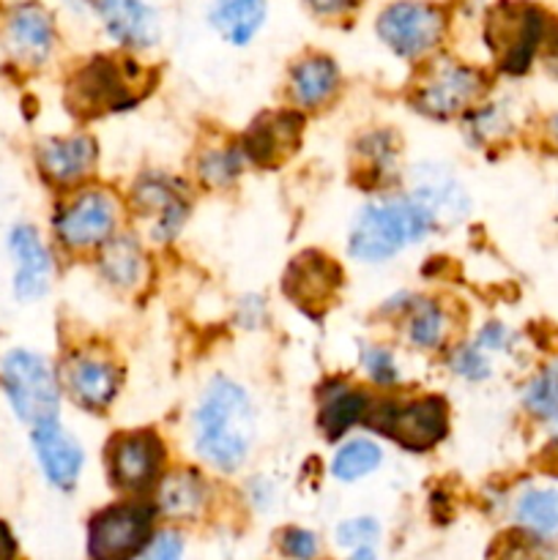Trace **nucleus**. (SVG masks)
<instances>
[{
	"label": "nucleus",
	"instance_id": "nucleus-24",
	"mask_svg": "<svg viewBox=\"0 0 558 560\" xmlns=\"http://www.w3.org/2000/svg\"><path fill=\"white\" fill-rule=\"evenodd\" d=\"M367 410H370V399L364 394L353 392V388H337V392H326L323 397L317 424L328 441H339L350 427L367 419Z\"/></svg>",
	"mask_w": 558,
	"mask_h": 560
},
{
	"label": "nucleus",
	"instance_id": "nucleus-10",
	"mask_svg": "<svg viewBox=\"0 0 558 560\" xmlns=\"http://www.w3.org/2000/svg\"><path fill=\"white\" fill-rule=\"evenodd\" d=\"M164 463V446L156 432H129L109 441L107 474L124 492H146Z\"/></svg>",
	"mask_w": 558,
	"mask_h": 560
},
{
	"label": "nucleus",
	"instance_id": "nucleus-8",
	"mask_svg": "<svg viewBox=\"0 0 558 560\" xmlns=\"http://www.w3.org/2000/svg\"><path fill=\"white\" fill-rule=\"evenodd\" d=\"M481 91H485V80L479 71L441 60L427 71V77L416 88L414 107L430 118L446 120L474 104Z\"/></svg>",
	"mask_w": 558,
	"mask_h": 560
},
{
	"label": "nucleus",
	"instance_id": "nucleus-11",
	"mask_svg": "<svg viewBox=\"0 0 558 560\" xmlns=\"http://www.w3.org/2000/svg\"><path fill=\"white\" fill-rule=\"evenodd\" d=\"M284 295L306 315H321L342 284V271L332 257L304 252L284 271Z\"/></svg>",
	"mask_w": 558,
	"mask_h": 560
},
{
	"label": "nucleus",
	"instance_id": "nucleus-43",
	"mask_svg": "<svg viewBox=\"0 0 558 560\" xmlns=\"http://www.w3.org/2000/svg\"><path fill=\"white\" fill-rule=\"evenodd\" d=\"M553 71H556V77H558V52H556V58H553Z\"/></svg>",
	"mask_w": 558,
	"mask_h": 560
},
{
	"label": "nucleus",
	"instance_id": "nucleus-13",
	"mask_svg": "<svg viewBox=\"0 0 558 560\" xmlns=\"http://www.w3.org/2000/svg\"><path fill=\"white\" fill-rule=\"evenodd\" d=\"M304 131V118L299 113H263L241 142V153L260 167H279L293 156Z\"/></svg>",
	"mask_w": 558,
	"mask_h": 560
},
{
	"label": "nucleus",
	"instance_id": "nucleus-25",
	"mask_svg": "<svg viewBox=\"0 0 558 560\" xmlns=\"http://www.w3.org/2000/svg\"><path fill=\"white\" fill-rule=\"evenodd\" d=\"M206 501V485L195 470H175L159 487V509L167 517H191Z\"/></svg>",
	"mask_w": 558,
	"mask_h": 560
},
{
	"label": "nucleus",
	"instance_id": "nucleus-22",
	"mask_svg": "<svg viewBox=\"0 0 558 560\" xmlns=\"http://www.w3.org/2000/svg\"><path fill=\"white\" fill-rule=\"evenodd\" d=\"M9 42L27 63H42L53 47V22L38 5H25L9 25Z\"/></svg>",
	"mask_w": 558,
	"mask_h": 560
},
{
	"label": "nucleus",
	"instance_id": "nucleus-18",
	"mask_svg": "<svg viewBox=\"0 0 558 560\" xmlns=\"http://www.w3.org/2000/svg\"><path fill=\"white\" fill-rule=\"evenodd\" d=\"M98 14L109 36L126 47H151L159 38V22L142 0H98Z\"/></svg>",
	"mask_w": 558,
	"mask_h": 560
},
{
	"label": "nucleus",
	"instance_id": "nucleus-1",
	"mask_svg": "<svg viewBox=\"0 0 558 560\" xmlns=\"http://www.w3.org/2000/svg\"><path fill=\"white\" fill-rule=\"evenodd\" d=\"M197 452L213 468L233 474L244 465L255 435V416L249 397L228 377H217L208 386L195 416Z\"/></svg>",
	"mask_w": 558,
	"mask_h": 560
},
{
	"label": "nucleus",
	"instance_id": "nucleus-39",
	"mask_svg": "<svg viewBox=\"0 0 558 560\" xmlns=\"http://www.w3.org/2000/svg\"><path fill=\"white\" fill-rule=\"evenodd\" d=\"M306 3H310V9L315 11V14L334 16V14H345V11H350L359 0H306Z\"/></svg>",
	"mask_w": 558,
	"mask_h": 560
},
{
	"label": "nucleus",
	"instance_id": "nucleus-36",
	"mask_svg": "<svg viewBox=\"0 0 558 560\" xmlns=\"http://www.w3.org/2000/svg\"><path fill=\"white\" fill-rule=\"evenodd\" d=\"M498 560H550V558H547V552L542 550L536 541L525 539V536H520V539L514 536V539H509V545L503 547Z\"/></svg>",
	"mask_w": 558,
	"mask_h": 560
},
{
	"label": "nucleus",
	"instance_id": "nucleus-15",
	"mask_svg": "<svg viewBox=\"0 0 558 560\" xmlns=\"http://www.w3.org/2000/svg\"><path fill=\"white\" fill-rule=\"evenodd\" d=\"M66 388L85 410H104L120 388V370L98 355H77L66 366Z\"/></svg>",
	"mask_w": 558,
	"mask_h": 560
},
{
	"label": "nucleus",
	"instance_id": "nucleus-35",
	"mask_svg": "<svg viewBox=\"0 0 558 560\" xmlns=\"http://www.w3.org/2000/svg\"><path fill=\"white\" fill-rule=\"evenodd\" d=\"M282 550L284 556H290L293 560H312L317 552V541L310 530L288 528L282 534Z\"/></svg>",
	"mask_w": 558,
	"mask_h": 560
},
{
	"label": "nucleus",
	"instance_id": "nucleus-31",
	"mask_svg": "<svg viewBox=\"0 0 558 560\" xmlns=\"http://www.w3.org/2000/svg\"><path fill=\"white\" fill-rule=\"evenodd\" d=\"M241 151H211L200 162V175L213 186L230 184L241 170Z\"/></svg>",
	"mask_w": 558,
	"mask_h": 560
},
{
	"label": "nucleus",
	"instance_id": "nucleus-26",
	"mask_svg": "<svg viewBox=\"0 0 558 560\" xmlns=\"http://www.w3.org/2000/svg\"><path fill=\"white\" fill-rule=\"evenodd\" d=\"M102 273L115 288H131L142 273V252L131 235H118L102 249Z\"/></svg>",
	"mask_w": 558,
	"mask_h": 560
},
{
	"label": "nucleus",
	"instance_id": "nucleus-16",
	"mask_svg": "<svg viewBox=\"0 0 558 560\" xmlns=\"http://www.w3.org/2000/svg\"><path fill=\"white\" fill-rule=\"evenodd\" d=\"M33 448H36L49 485L60 487V490H71L77 485V476L82 470V448L77 446L74 438L60 430L58 421L33 427Z\"/></svg>",
	"mask_w": 558,
	"mask_h": 560
},
{
	"label": "nucleus",
	"instance_id": "nucleus-42",
	"mask_svg": "<svg viewBox=\"0 0 558 560\" xmlns=\"http://www.w3.org/2000/svg\"><path fill=\"white\" fill-rule=\"evenodd\" d=\"M350 560H375V556H372V550H367V547H361V550L356 552V556L350 558Z\"/></svg>",
	"mask_w": 558,
	"mask_h": 560
},
{
	"label": "nucleus",
	"instance_id": "nucleus-30",
	"mask_svg": "<svg viewBox=\"0 0 558 560\" xmlns=\"http://www.w3.org/2000/svg\"><path fill=\"white\" fill-rule=\"evenodd\" d=\"M443 331H446V320H443V312L438 310L432 301H419L410 315V326H408V337L410 342L419 345V348L432 350L441 345Z\"/></svg>",
	"mask_w": 558,
	"mask_h": 560
},
{
	"label": "nucleus",
	"instance_id": "nucleus-17",
	"mask_svg": "<svg viewBox=\"0 0 558 560\" xmlns=\"http://www.w3.org/2000/svg\"><path fill=\"white\" fill-rule=\"evenodd\" d=\"M9 244L16 257V279H14L16 299L33 301L38 299V295L47 293L53 262H49V255L47 249H44L36 230L27 228V224H20V228L11 233Z\"/></svg>",
	"mask_w": 558,
	"mask_h": 560
},
{
	"label": "nucleus",
	"instance_id": "nucleus-33",
	"mask_svg": "<svg viewBox=\"0 0 558 560\" xmlns=\"http://www.w3.org/2000/svg\"><path fill=\"white\" fill-rule=\"evenodd\" d=\"M377 539V523L375 520H367V517H359V520H348V523H342L337 528V541L342 547H367L372 545V541Z\"/></svg>",
	"mask_w": 558,
	"mask_h": 560
},
{
	"label": "nucleus",
	"instance_id": "nucleus-28",
	"mask_svg": "<svg viewBox=\"0 0 558 560\" xmlns=\"http://www.w3.org/2000/svg\"><path fill=\"white\" fill-rule=\"evenodd\" d=\"M383 452L372 441H350L334 457L332 470L339 481H359L381 465Z\"/></svg>",
	"mask_w": 558,
	"mask_h": 560
},
{
	"label": "nucleus",
	"instance_id": "nucleus-34",
	"mask_svg": "<svg viewBox=\"0 0 558 560\" xmlns=\"http://www.w3.org/2000/svg\"><path fill=\"white\" fill-rule=\"evenodd\" d=\"M454 370H457V375L468 377V381H485V377L490 375V361H487L485 350L470 345V348H463L457 353Z\"/></svg>",
	"mask_w": 558,
	"mask_h": 560
},
{
	"label": "nucleus",
	"instance_id": "nucleus-20",
	"mask_svg": "<svg viewBox=\"0 0 558 560\" xmlns=\"http://www.w3.org/2000/svg\"><path fill=\"white\" fill-rule=\"evenodd\" d=\"M416 202L430 213L432 222H457L463 219V213L468 211V197L463 195V189L457 186V180L446 173H438V170H427L419 175L414 189Z\"/></svg>",
	"mask_w": 558,
	"mask_h": 560
},
{
	"label": "nucleus",
	"instance_id": "nucleus-37",
	"mask_svg": "<svg viewBox=\"0 0 558 560\" xmlns=\"http://www.w3.org/2000/svg\"><path fill=\"white\" fill-rule=\"evenodd\" d=\"M181 552H184V541L178 534H159L146 560H181Z\"/></svg>",
	"mask_w": 558,
	"mask_h": 560
},
{
	"label": "nucleus",
	"instance_id": "nucleus-41",
	"mask_svg": "<svg viewBox=\"0 0 558 560\" xmlns=\"http://www.w3.org/2000/svg\"><path fill=\"white\" fill-rule=\"evenodd\" d=\"M550 137H553V142H556V148H558V113L550 118Z\"/></svg>",
	"mask_w": 558,
	"mask_h": 560
},
{
	"label": "nucleus",
	"instance_id": "nucleus-44",
	"mask_svg": "<svg viewBox=\"0 0 558 560\" xmlns=\"http://www.w3.org/2000/svg\"><path fill=\"white\" fill-rule=\"evenodd\" d=\"M82 3H91V5H98V0H82Z\"/></svg>",
	"mask_w": 558,
	"mask_h": 560
},
{
	"label": "nucleus",
	"instance_id": "nucleus-21",
	"mask_svg": "<svg viewBox=\"0 0 558 560\" xmlns=\"http://www.w3.org/2000/svg\"><path fill=\"white\" fill-rule=\"evenodd\" d=\"M339 85V71L332 58L312 55V58L299 60L290 74V91H293L295 104L301 107H321L323 102L334 96Z\"/></svg>",
	"mask_w": 558,
	"mask_h": 560
},
{
	"label": "nucleus",
	"instance_id": "nucleus-29",
	"mask_svg": "<svg viewBox=\"0 0 558 560\" xmlns=\"http://www.w3.org/2000/svg\"><path fill=\"white\" fill-rule=\"evenodd\" d=\"M525 410L542 421H558V364L545 366L534 381L525 386Z\"/></svg>",
	"mask_w": 558,
	"mask_h": 560
},
{
	"label": "nucleus",
	"instance_id": "nucleus-27",
	"mask_svg": "<svg viewBox=\"0 0 558 560\" xmlns=\"http://www.w3.org/2000/svg\"><path fill=\"white\" fill-rule=\"evenodd\" d=\"M518 520L536 536L558 534V492L528 490L518 501Z\"/></svg>",
	"mask_w": 558,
	"mask_h": 560
},
{
	"label": "nucleus",
	"instance_id": "nucleus-14",
	"mask_svg": "<svg viewBox=\"0 0 558 560\" xmlns=\"http://www.w3.org/2000/svg\"><path fill=\"white\" fill-rule=\"evenodd\" d=\"M135 206L140 217L151 219V235L156 241H170L186 222L189 200L178 180L162 175H146L135 186Z\"/></svg>",
	"mask_w": 558,
	"mask_h": 560
},
{
	"label": "nucleus",
	"instance_id": "nucleus-5",
	"mask_svg": "<svg viewBox=\"0 0 558 560\" xmlns=\"http://www.w3.org/2000/svg\"><path fill=\"white\" fill-rule=\"evenodd\" d=\"M545 36V20L528 3H503L487 11L485 42L496 55L498 69L507 74H523Z\"/></svg>",
	"mask_w": 558,
	"mask_h": 560
},
{
	"label": "nucleus",
	"instance_id": "nucleus-9",
	"mask_svg": "<svg viewBox=\"0 0 558 560\" xmlns=\"http://www.w3.org/2000/svg\"><path fill=\"white\" fill-rule=\"evenodd\" d=\"M441 9L427 3H394L377 20V33L399 58H419L443 36Z\"/></svg>",
	"mask_w": 558,
	"mask_h": 560
},
{
	"label": "nucleus",
	"instance_id": "nucleus-12",
	"mask_svg": "<svg viewBox=\"0 0 558 560\" xmlns=\"http://www.w3.org/2000/svg\"><path fill=\"white\" fill-rule=\"evenodd\" d=\"M118 222V206L104 191H85L74 197L55 219V233L71 249L102 244Z\"/></svg>",
	"mask_w": 558,
	"mask_h": 560
},
{
	"label": "nucleus",
	"instance_id": "nucleus-23",
	"mask_svg": "<svg viewBox=\"0 0 558 560\" xmlns=\"http://www.w3.org/2000/svg\"><path fill=\"white\" fill-rule=\"evenodd\" d=\"M266 16L263 0H217L211 22L230 44H246L257 33Z\"/></svg>",
	"mask_w": 558,
	"mask_h": 560
},
{
	"label": "nucleus",
	"instance_id": "nucleus-19",
	"mask_svg": "<svg viewBox=\"0 0 558 560\" xmlns=\"http://www.w3.org/2000/svg\"><path fill=\"white\" fill-rule=\"evenodd\" d=\"M38 164H42L44 175L49 180H55V184L80 180L96 164V142L85 135L66 137V140H49L38 151Z\"/></svg>",
	"mask_w": 558,
	"mask_h": 560
},
{
	"label": "nucleus",
	"instance_id": "nucleus-2",
	"mask_svg": "<svg viewBox=\"0 0 558 560\" xmlns=\"http://www.w3.org/2000/svg\"><path fill=\"white\" fill-rule=\"evenodd\" d=\"M432 228L435 222L414 197L370 202L361 208L350 230V255L367 262L388 260L403 246L425 238Z\"/></svg>",
	"mask_w": 558,
	"mask_h": 560
},
{
	"label": "nucleus",
	"instance_id": "nucleus-3",
	"mask_svg": "<svg viewBox=\"0 0 558 560\" xmlns=\"http://www.w3.org/2000/svg\"><path fill=\"white\" fill-rule=\"evenodd\" d=\"M151 91L148 85V71H142L129 58H93L85 69L74 74L69 82L71 113L82 118L109 113V109H129Z\"/></svg>",
	"mask_w": 558,
	"mask_h": 560
},
{
	"label": "nucleus",
	"instance_id": "nucleus-6",
	"mask_svg": "<svg viewBox=\"0 0 558 560\" xmlns=\"http://www.w3.org/2000/svg\"><path fill=\"white\" fill-rule=\"evenodd\" d=\"M3 386L22 421H27L31 427L58 421V383L42 355L14 350L3 361Z\"/></svg>",
	"mask_w": 558,
	"mask_h": 560
},
{
	"label": "nucleus",
	"instance_id": "nucleus-38",
	"mask_svg": "<svg viewBox=\"0 0 558 560\" xmlns=\"http://www.w3.org/2000/svg\"><path fill=\"white\" fill-rule=\"evenodd\" d=\"M509 345V331L501 326V323H490V326L481 328L479 334V342L476 348L481 350H503Z\"/></svg>",
	"mask_w": 558,
	"mask_h": 560
},
{
	"label": "nucleus",
	"instance_id": "nucleus-4",
	"mask_svg": "<svg viewBox=\"0 0 558 560\" xmlns=\"http://www.w3.org/2000/svg\"><path fill=\"white\" fill-rule=\"evenodd\" d=\"M364 424L381 435L392 438L408 452H430L446 438L449 408L441 397H419L410 402L370 405Z\"/></svg>",
	"mask_w": 558,
	"mask_h": 560
},
{
	"label": "nucleus",
	"instance_id": "nucleus-40",
	"mask_svg": "<svg viewBox=\"0 0 558 560\" xmlns=\"http://www.w3.org/2000/svg\"><path fill=\"white\" fill-rule=\"evenodd\" d=\"M14 556H16L14 536H11V530L0 523V560H14Z\"/></svg>",
	"mask_w": 558,
	"mask_h": 560
},
{
	"label": "nucleus",
	"instance_id": "nucleus-32",
	"mask_svg": "<svg viewBox=\"0 0 558 560\" xmlns=\"http://www.w3.org/2000/svg\"><path fill=\"white\" fill-rule=\"evenodd\" d=\"M361 364H364L367 375L381 386H392L397 381V364H394L392 353L386 348H364L361 350Z\"/></svg>",
	"mask_w": 558,
	"mask_h": 560
},
{
	"label": "nucleus",
	"instance_id": "nucleus-7",
	"mask_svg": "<svg viewBox=\"0 0 558 560\" xmlns=\"http://www.w3.org/2000/svg\"><path fill=\"white\" fill-rule=\"evenodd\" d=\"M153 528V506L115 503L98 512L88 525L91 560H135L148 547Z\"/></svg>",
	"mask_w": 558,
	"mask_h": 560
}]
</instances>
